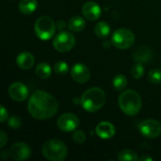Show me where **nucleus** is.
Wrapping results in <instances>:
<instances>
[{"label": "nucleus", "instance_id": "1", "mask_svg": "<svg viewBox=\"0 0 161 161\" xmlns=\"http://www.w3.org/2000/svg\"><path fill=\"white\" fill-rule=\"evenodd\" d=\"M28 112L37 120H46L53 117L58 108L55 97L43 91H36L30 96L27 104Z\"/></svg>", "mask_w": 161, "mask_h": 161}, {"label": "nucleus", "instance_id": "2", "mask_svg": "<svg viewBox=\"0 0 161 161\" xmlns=\"http://www.w3.org/2000/svg\"><path fill=\"white\" fill-rule=\"evenodd\" d=\"M118 103L122 111L128 116L138 114L142 106L140 94L133 90H127L122 92L119 96Z\"/></svg>", "mask_w": 161, "mask_h": 161}, {"label": "nucleus", "instance_id": "3", "mask_svg": "<svg viewBox=\"0 0 161 161\" xmlns=\"http://www.w3.org/2000/svg\"><path fill=\"white\" fill-rule=\"evenodd\" d=\"M106 103V93L100 88L87 90L81 97V105L88 112H95L103 108Z\"/></svg>", "mask_w": 161, "mask_h": 161}, {"label": "nucleus", "instance_id": "4", "mask_svg": "<svg viewBox=\"0 0 161 161\" xmlns=\"http://www.w3.org/2000/svg\"><path fill=\"white\" fill-rule=\"evenodd\" d=\"M42 152L43 157L50 161L64 160L68 154L66 145L59 140H49L42 145Z\"/></svg>", "mask_w": 161, "mask_h": 161}, {"label": "nucleus", "instance_id": "5", "mask_svg": "<svg viewBox=\"0 0 161 161\" xmlns=\"http://www.w3.org/2000/svg\"><path fill=\"white\" fill-rule=\"evenodd\" d=\"M35 33L42 41L50 40L56 31V25L49 16H41L35 22Z\"/></svg>", "mask_w": 161, "mask_h": 161}, {"label": "nucleus", "instance_id": "6", "mask_svg": "<svg viewBox=\"0 0 161 161\" xmlns=\"http://www.w3.org/2000/svg\"><path fill=\"white\" fill-rule=\"evenodd\" d=\"M113 45L118 49H127L134 44L135 35L126 28H120L114 31L111 38Z\"/></svg>", "mask_w": 161, "mask_h": 161}, {"label": "nucleus", "instance_id": "7", "mask_svg": "<svg viewBox=\"0 0 161 161\" xmlns=\"http://www.w3.org/2000/svg\"><path fill=\"white\" fill-rule=\"evenodd\" d=\"M75 44V38L74 34L67 31L59 32L53 41L54 48L61 53H65L72 50Z\"/></svg>", "mask_w": 161, "mask_h": 161}, {"label": "nucleus", "instance_id": "8", "mask_svg": "<svg viewBox=\"0 0 161 161\" xmlns=\"http://www.w3.org/2000/svg\"><path fill=\"white\" fill-rule=\"evenodd\" d=\"M142 135L148 139H155L161 134V125L158 121L148 119L142 122L139 125Z\"/></svg>", "mask_w": 161, "mask_h": 161}, {"label": "nucleus", "instance_id": "9", "mask_svg": "<svg viewBox=\"0 0 161 161\" xmlns=\"http://www.w3.org/2000/svg\"><path fill=\"white\" fill-rule=\"evenodd\" d=\"M57 125L61 131L71 132L78 127L79 119L73 113H64L58 119Z\"/></svg>", "mask_w": 161, "mask_h": 161}, {"label": "nucleus", "instance_id": "10", "mask_svg": "<svg viewBox=\"0 0 161 161\" xmlns=\"http://www.w3.org/2000/svg\"><path fill=\"white\" fill-rule=\"evenodd\" d=\"M8 94L16 102H23L27 99L29 92L27 87L21 82H14L8 88Z\"/></svg>", "mask_w": 161, "mask_h": 161}, {"label": "nucleus", "instance_id": "11", "mask_svg": "<svg viewBox=\"0 0 161 161\" xmlns=\"http://www.w3.org/2000/svg\"><path fill=\"white\" fill-rule=\"evenodd\" d=\"M9 156L14 160L21 161L27 159L31 156V149L30 147L23 142H17L10 147Z\"/></svg>", "mask_w": 161, "mask_h": 161}, {"label": "nucleus", "instance_id": "12", "mask_svg": "<svg viewBox=\"0 0 161 161\" xmlns=\"http://www.w3.org/2000/svg\"><path fill=\"white\" fill-rule=\"evenodd\" d=\"M71 75L75 82L86 83L91 77V72L86 65L82 63H76L71 70Z\"/></svg>", "mask_w": 161, "mask_h": 161}, {"label": "nucleus", "instance_id": "13", "mask_svg": "<svg viewBox=\"0 0 161 161\" xmlns=\"http://www.w3.org/2000/svg\"><path fill=\"white\" fill-rule=\"evenodd\" d=\"M82 12H83V15L85 16V18H87L88 20L95 21L98 18H100L102 10H101L100 6L97 3H95L93 1H90L83 5Z\"/></svg>", "mask_w": 161, "mask_h": 161}, {"label": "nucleus", "instance_id": "14", "mask_svg": "<svg viewBox=\"0 0 161 161\" xmlns=\"http://www.w3.org/2000/svg\"><path fill=\"white\" fill-rule=\"evenodd\" d=\"M95 132L102 140H109L115 135V127L109 122H101L95 127Z\"/></svg>", "mask_w": 161, "mask_h": 161}, {"label": "nucleus", "instance_id": "15", "mask_svg": "<svg viewBox=\"0 0 161 161\" xmlns=\"http://www.w3.org/2000/svg\"><path fill=\"white\" fill-rule=\"evenodd\" d=\"M17 65L23 70H28L33 67L35 63L34 56L29 52H23L20 53L16 58Z\"/></svg>", "mask_w": 161, "mask_h": 161}, {"label": "nucleus", "instance_id": "16", "mask_svg": "<svg viewBox=\"0 0 161 161\" xmlns=\"http://www.w3.org/2000/svg\"><path fill=\"white\" fill-rule=\"evenodd\" d=\"M38 7L37 0H21L19 3V10L24 14L33 13Z\"/></svg>", "mask_w": 161, "mask_h": 161}, {"label": "nucleus", "instance_id": "17", "mask_svg": "<svg viewBox=\"0 0 161 161\" xmlns=\"http://www.w3.org/2000/svg\"><path fill=\"white\" fill-rule=\"evenodd\" d=\"M85 27V21L80 16H74L68 22V28L73 32H80Z\"/></svg>", "mask_w": 161, "mask_h": 161}, {"label": "nucleus", "instance_id": "18", "mask_svg": "<svg viewBox=\"0 0 161 161\" xmlns=\"http://www.w3.org/2000/svg\"><path fill=\"white\" fill-rule=\"evenodd\" d=\"M36 75L38 77L42 78V79H47L52 73V69L50 67V65L46 62H41L36 66Z\"/></svg>", "mask_w": 161, "mask_h": 161}, {"label": "nucleus", "instance_id": "19", "mask_svg": "<svg viewBox=\"0 0 161 161\" xmlns=\"http://www.w3.org/2000/svg\"><path fill=\"white\" fill-rule=\"evenodd\" d=\"M151 58H152V52L147 47H142L134 54V59L139 62H147Z\"/></svg>", "mask_w": 161, "mask_h": 161}, {"label": "nucleus", "instance_id": "20", "mask_svg": "<svg viewBox=\"0 0 161 161\" xmlns=\"http://www.w3.org/2000/svg\"><path fill=\"white\" fill-rule=\"evenodd\" d=\"M94 32L99 38H106L110 33V27L107 23L99 22L94 27Z\"/></svg>", "mask_w": 161, "mask_h": 161}, {"label": "nucleus", "instance_id": "21", "mask_svg": "<svg viewBox=\"0 0 161 161\" xmlns=\"http://www.w3.org/2000/svg\"><path fill=\"white\" fill-rule=\"evenodd\" d=\"M139 159L137 154L130 150V149H125L119 153L118 160L120 161H136Z\"/></svg>", "mask_w": 161, "mask_h": 161}, {"label": "nucleus", "instance_id": "22", "mask_svg": "<svg viewBox=\"0 0 161 161\" xmlns=\"http://www.w3.org/2000/svg\"><path fill=\"white\" fill-rule=\"evenodd\" d=\"M112 83H113V87L117 91H123L127 85V79L124 75H117L113 78Z\"/></svg>", "mask_w": 161, "mask_h": 161}, {"label": "nucleus", "instance_id": "23", "mask_svg": "<svg viewBox=\"0 0 161 161\" xmlns=\"http://www.w3.org/2000/svg\"><path fill=\"white\" fill-rule=\"evenodd\" d=\"M54 71L58 75H65L69 71V66L65 61H58L54 65Z\"/></svg>", "mask_w": 161, "mask_h": 161}, {"label": "nucleus", "instance_id": "24", "mask_svg": "<svg viewBox=\"0 0 161 161\" xmlns=\"http://www.w3.org/2000/svg\"><path fill=\"white\" fill-rule=\"evenodd\" d=\"M149 81H151L154 84L161 83V71L158 69H154L149 72L148 74Z\"/></svg>", "mask_w": 161, "mask_h": 161}, {"label": "nucleus", "instance_id": "25", "mask_svg": "<svg viewBox=\"0 0 161 161\" xmlns=\"http://www.w3.org/2000/svg\"><path fill=\"white\" fill-rule=\"evenodd\" d=\"M131 73H132V75H133L134 78H136V79L142 78L143 74H144V67L142 64V62L135 64L134 67L132 68V72Z\"/></svg>", "mask_w": 161, "mask_h": 161}, {"label": "nucleus", "instance_id": "26", "mask_svg": "<svg viewBox=\"0 0 161 161\" xmlns=\"http://www.w3.org/2000/svg\"><path fill=\"white\" fill-rule=\"evenodd\" d=\"M73 140L76 143H83L86 141V135L82 130H77L73 134Z\"/></svg>", "mask_w": 161, "mask_h": 161}, {"label": "nucleus", "instance_id": "27", "mask_svg": "<svg viewBox=\"0 0 161 161\" xmlns=\"http://www.w3.org/2000/svg\"><path fill=\"white\" fill-rule=\"evenodd\" d=\"M8 126L11 127V128H19V127L21 126V125H22V123H21V120H20V118H19L18 116L13 115V116H11V117L8 119Z\"/></svg>", "mask_w": 161, "mask_h": 161}, {"label": "nucleus", "instance_id": "28", "mask_svg": "<svg viewBox=\"0 0 161 161\" xmlns=\"http://www.w3.org/2000/svg\"><path fill=\"white\" fill-rule=\"evenodd\" d=\"M8 112L7 111V109L5 108V107L1 106V116H0V119H1V122H5L6 120H8Z\"/></svg>", "mask_w": 161, "mask_h": 161}, {"label": "nucleus", "instance_id": "29", "mask_svg": "<svg viewBox=\"0 0 161 161\" xmlns=\"http://www.w3.org/2000/svg\"><path fill=\"white\" fill-rule=\"evenodd\" d=\"M7 141H8V136L5 134V132H4L3 130H1V131H0V145H1L0 147L5 146Z\"/></svg>", "mask_w": 161, "mask_h": 161}, {"label": "nucleus", "instance_id": "30", "mask_svg": "<svg viewBox=\"0 0 161 161\" xmlns=\"http://www.w3.org/2000/svg\"><path fill=\"white\" fill-rule=\"evenodd\" d=\"M65 23L63 22V21H58V23H57V28L58 29H59V30H62L64 27H65Z\"/></svg>", "mask_w": 161, "mask_h": 161}, {"label": "nucleus", "instance_id": "31", "mask_svg": "<svg viewBox=\"0 0 161 161\" xmlns=\"http://www.w3.org/2000/svg\"><path fill=\"white\" fill-rule=\"evenodd\" d=\"M140 160L141 161H151L153 160V158H150V157H142L141 158H140Z\"/></svg>", "mask_w": 161, "mask_h": 161}]
</instances>
